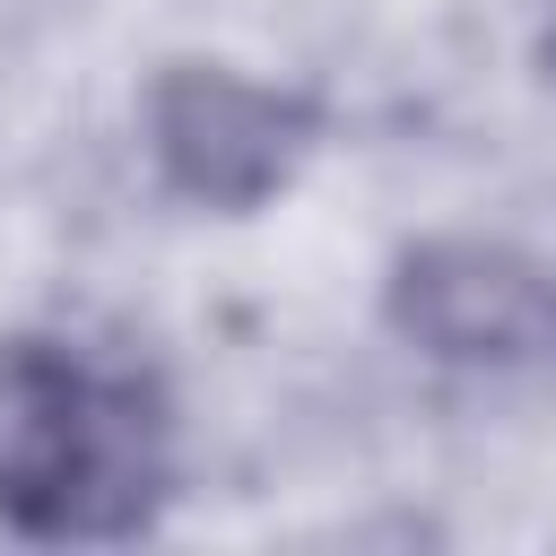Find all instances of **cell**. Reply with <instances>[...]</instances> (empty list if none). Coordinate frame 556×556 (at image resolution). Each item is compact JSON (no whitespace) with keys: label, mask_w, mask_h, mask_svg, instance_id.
<instances>
[{"label":"cell","mask_w":556,"mask_h":556,"mask_svg":"<svg viewBox=\"0 0 556 556\" xmlns=\"http://www.w3.org/2000/svg\"><path fill=\"white\" fill-rule=\"evenodd\" d=\"M400 304H408V330L452 348V356H513V348H539L556 330V295L495 261V252H426L400 269Z\"/></svg>","instance_id":"3957f363"},{"label":"cell","mask_w":556,"mask_h":556,"mask_svg":"<svg viewBox=\"0 0 556 556\" xmlns=\"http://www.w3.org/2000/svg\"><path fill=\"white\" fill-rule=\"evenodd\" d=\"M174 495V417L148 365L87 339L0 356V521L26 539H130Z\"/></svg>","instance_id":"6da1fadb"},{"label":"cell","mask_w":556,"mask_h":556,"mask_svg":"<svg viewBox=\"0 0 556 556\" xmlns=\"http://www.w3.org/2000/svg\"><path fill=\"white\" fill-rule=\"evenodd\" d=\"M304 148V104L226 78V70H174L156 87V156L191 200L252 208L269 182H287Z\"/></svg>","instance_id":"7a4b0ae2"}]
</instances>
